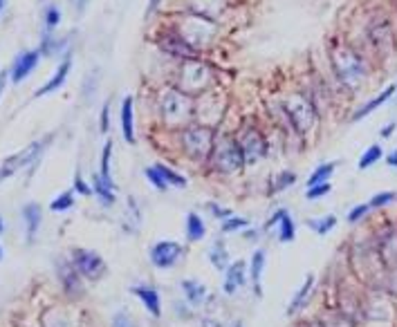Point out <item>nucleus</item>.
I'll use <instances>...</instances> for the list:
<instances>
[{
  "label": "nucleus",
  "mask_w": 397,
  "mask_h": 327,
  "mask_svg": "<svg viewBox=\"0 0 397 327\" xmlns=\"http://www.w3.org/2000/svg\"><path fill=\"white\" fill-rule=\"evenodd\" d=\"M325 61L330 67V79L339 88V92L357 94L371 81L375 63L368 56L354 48L346 36H330L325 43Z\"/></svg>",
  "instance_id": "obj_1"
},
{
  "label": "nucleus",
  "mask_w": 397,
  "mask_h": 327,
  "mask_svg": "<svg viewBox=\"0 0 397 327\" xmlns=\"http://www.w3.org/2000/svg\"><path fill=\"white\" fill-rule=\"evenodd\" d=\"M359 36L361 43H350L354 48H359L375 63V67L388 63L397 52V25L393 13L381 5L366 9Z\"/></svg>",
  "instance_id": "obj_2"
},
{
  "label": "nucleus",
  "mask_w": 397,
  "mask_h": 327,
  "mask_svg": "<svg viewBox=\"0 0 397 327\" xmlns=\"http://www.w3.org/2000/svg\"><path fill=\"white\" fill-rule=\"evenodd\" d=\"M151 108L158 117V128L164 133H175L193 121V99L171 83H164L153 92Z\"/></svg>",
  "instance_id": "obj_3"
},
{
  "label": "nucleus",
  "mask_w": 397,
  "mask_h": 327,
  "mask_svg": "<svg viewBox=\"0 0 397 327\" xmlns=\"http://www.w3.org/2000/svg\"><path fill=\"white\" fill-rule=\"evenodd\" d=\"M162 25L187 38L202 56H207L220 43V25L191 11L175 9L168 13L166 21H162Z\"/></svg>",
  "instance_id": "obj_4"
},
{
  "label": "nucleus",
  "mask_w": 397,
  "mask_h": 327,
  "mask_svg": "<svg viewBox=\"0 0 397 327\" xmlns=\"http://www.w3.org/2000/svg\"><path fill=\"white\" fill-rule=\"evenodd\" d=\"M168 83L175 85L184 94H189L191 99H195L209 90L218 88V70L211 65L205 56L202 59L184 61V63L173 65Z\"/></svg>",
  "instance_id": "obj_5"
},
{
  "label": "nucleus",
  "mask_w": 397,
  "mask_h": 327,
  "mask_svg": "<svg viewBox=\"0 0 397 327\" xmlns=\"http://www.w3.org/2000/svg\"><path fill=\"white\" fill-rule=\"evenodd\" d=\"M207 168L211 173L222 175V177H236L247 168L243 153H240V146L232 131H224V128H218L216 131L214 148H211Z\"/></svg>",
  "instance_id": "obj_6"
},
{
  "label": "nucleus",
  "mask_w": 397,
  "mask_h": 327,
  "mask_svg": "<svg viewBox=\"0 0 397 327\" xmlns=\"http://www.w3.org/2000/svg\"><path fill=\"white\" fill-rule=\"evenodd\" d=\"M175 139V146L180 148L182 157L189 160L193 164L207 166L211 148H214V139H216V131L209 126H202L197 121H191L180 131L171 133Z\"/></svg>",
  "instance_id": "obj_7"
},
{
  "label": "nucleus",
  "mask_w": 397,
  "mask_h": 327,
  "mask_svg": "<svg viewBox=\"0 0 397 327\" xmlns=\"http://www.w3.org/2000/svg\"><path fill=\"white\" fill-rule=\"evenodd\" d=\"M278 101H281L283 110H285V115H288V119L294 128V133L299 135L303 141L319 128L321 115L317 112L315 104L310 101V96L301 88L281 94Z\"/></svg>",
  "instance_id": "obj_8"
},
{
  "label": "nucleus",
  "mask_w": 397,
  "mask_h": 327,
  "mask_svg": "<svg viewBox=\"0 0 397 327\" xmlns=\"http://www.w3.org/2000/svg\"><path fill=\"white\" fill-rule=\"evenodd\" d=\"M232 133L238 141L247 168L259 166L263 160H267L269 155H272V139H269L267 131L254 117L243 119L238 123L236 131H232Z\"/></svg>",
  "instance_id": "obj_9"
},
{
  "label": "nucleus",
  "mask_w": 397,
  "mask_h": 327,
  "mask_svg": "<svg viewBox=\"0 0 397 327\" xmlns=\"http://www.w3.org/2000/svg\"><path fill=\"white\" fill-rule=\"evenodd\" d=\"M153 45L158 48L162 56H166L168 61H173V65L184 63V61H193V59H202V54L197 52L187 38H182L178 32L168 30L166 25L160 23L158 32L153 34Z\"/></svg>",
  "instance_id": "obj_10"
},
{
  "label": "nucleus",
  "mask_w": 397,
  "mask_h": 327,
  "mask_svg": "<svg viewBox=\"0 0 397 327\" xmlns=\"http://www.w3.org/2000/svg\"><path fill=\"white\" fill-rule=\"evenodd\" d=\"M227 108H229V101H227L224 92L220 88L209 90L193 99V121L218 131V128H222Z\"/></svg>",
  "instance_id": "obj_11"
},
{
  "label": "nucleus",
  "mask_w": 397,
  "mask_h": 327,
  "mask_svg": "<svg viewBox=\"0 0 397 327\" xmlns=\"http://www.w3.org/2000/svg\"><path fill=\"white\" fill-rule=\"evenodd\" d=\"M50 141H52V135H45L43 139H36L30 146H25L21 153H13L9 157H5L0 162V184L7 182L9 177H13L25 168H34L40 162V155L48 150Z\"/></svg>",
  "instance_id": "obj_12"
},
{
  "label": "nucleus",
  "mask_w": 397,
  "mask_h": 327,
  "mask_svg": "<svg viewBox=\"0 0 397 327\" xmlns=\"http://www.w3.org/2000/svg\"><path fill=\"white\" fill-rule=\"evenodd\" d=\"M70 262L75 265V269L81 274L83 280H102L108 276V265L104 260V255L94 251V249H83V247H77L70 251Z\"/></svg>",
  "instance_id": "obj_13"
},
{
  "label": "nucleus",
  "mask_w": 397,
  "mask_h": 327,
  "mask_svg": "<svg viewBox=\"0 0 397 327\" xmlns=\"http://www.w3.org/2000/svg\"><path fill=\"white\" fill-rule=\"evenodd\" d=\"M184 253H187V249L175 240H158L148 249V260L158 272H168L184 260Z\"/></svg>",
  "instance_id": "obj_14"
},
{
  "label": "nucleus",
  "mask_w": 397,
  "mask_h": 327,
  "mask_svg": "<svg viewBox=\"0 0 397 327\" xmlns=\"http://www.w3.org/2000/svg\"><path fill=\"white\" fill-rule=\"evenodd\" d=\"M56 278H59L61 289L70 298L79 301V298L86 296V285H83V278L75 269V265L70 262V258H59V260H56Z\"/></svg>",
  "instance_id": "obj_15"
},
{
  "label": "nucleus",
  "mask_w": 397,
  "mask_h": 327,
  "mask_svg": "<svg viewBox=\"0 0 397 327\" xmlns=\"http://www.w3.org/2000/svg\"><path fill=\"white\" fill-rule=\"evenodd\" d=\"M182 9L197 13V16H205L220 25L232 9V0H184Z\"/></svg>",
  "instance_id": "obj_16"
},
{
  "label": "nucleus",
  "mask_w": 397,
  "mask_h": 327,
  "mask_svg": "<svg viewBox=\"0 0 397 327\" xmlns=\"http://www.w3.org/2000/svg\"><path fill=\"white\" fill-rule=\"evenodd\" d=\"M395 94H397V83H391V85H386L384 90H381L379 94H375V96H371L368 99L366 104H361L359 108H354L352 112H350V123H359L361 119H366V117H371L375 110H379L381 106H386L388 101H393L395 99Z\"/></svg>",
  "instance_id": "obj_17"
},
{
  "label": "nucleus",
  "mask_w": 397,
  "mask_h": 327,
  "mask_svg": "<svg viewBox=\"0 0 397 327\" xmlns=\"http://www.w3.org/2000/svg\"><path fill=\"white\" fill-rule=\"evenodd\" d=\"M249 274H247V262L245 260H232V265L224 269L222 278V292L224 296H236L243 287H247Z\"/></svg>",
  "instance_id": "obj_18"
},
{
  "label": "nucleus",
  "mask_w": 397,
  "mask_h": 327,
  "mask_svg": "<svg viewBox=\"0 0 397 327\" xmlns=\"http://www.w3.org/2000/svg\"><path fill=\"white\" fill-rule=\"evenodd\" d=\"M40 50L36 48V50H25V52H21L18 56H16V61H13V65H11V70H9V79L13 81V83H21V81H25L27 77H30L34 70H36V65H38V61H40Z\"/></svg>",
  "instance_id": "obj_19"
},
{
  "label": "nucleus",
  "mask_w": 397,
  "mask_h": 327,
  "mask_svg": "<svg viewBox=\"0 0 397 327\" xmlns=\"http://www.w3.org/2000/svg\"><path fill=\"white\" fill-rule=\"evenodd\" d=\"M267 267V251L265 249H254L247 262V274H249V285L256 298H263V276Z\"/></svg>",
  "instance_id": "obj_20"
},
{
  "label": "nucleus",
  "mask_w": 397,
  "mask_h": 327,
  "mask_svg": "<svg viewBox=\"0 0 397 327\" xmlns=\"http://www.w3.org/2000/svg\"><path fill=\"white\" fill-rule=\"evenodd\" d=\"M119 123H121V137L129 146L137 144V133H135V96L129 94L121 99L119 108Z\"/></svg>",
  "instance_id": "obj_21"
},
{
  "label": "nucleus",
  "mask_w": 397,
  "mask_h": 327,
  "mask_svg": "<svg viewBox=\"0 0 397 327\" xmlns=\"http://www.w3.org/2000/svg\"><path fill=\"white\" fill-rule=\"evenodd\" d=\"M315 285H317V276H315V274H308V276L303 278V282H301V287L296 289L294 296L290 298V305H288V309H285V314H288L290 318H294L296 314H301V311L308 307L312 294H315Z\"/></svg>",
  "instance_id": "obj_22"
},
{
  "label": "nucleus",
  "mask_w": 397,
  "mask_h": 327,
  "mask_svg": "<svg viewBox=\"0 0 397 327\" xmlns=\"http://www.w3.org/2000/svg\"><path fill=\"white\" fill-rule=\"evenodd\" d=\"M180 292L184 296V301H187L193 309H200L207 305L209 301V289L202 280H197V278H184L180 282Z\"/></svg>",
  "instance_id": "obj_23"
},
{
  "label": "nucleus",
  "mask_w": 397,
  "mask_h": 327,
  "mask_svg": "<svg viewBox=\"0 0 397 327\" xmlns=\"http://www.w3.org/2000/svg\"><path fill=\"white\" fill-rule=\"evenodd\" d=\"M131 294L137 298V301L146 307V311L153 318H160L162 316V296L160 292L155 289L153 285H133Z\"/></svg>",
  "instance_id": "obj_24"
},
{
  "label": "nucleus",
  "mask_w": 397,
  "mask_h": 327,
  "mask_svg": "<svg viewBox=\"0 0 397 327\" xmlns=\"http://www.w3.org/2000/svg\"><path fill=\"white\" fill-rule=\"evenodd\" d=\"M21 216H23V224H25L27 245H34L40 224H43V209H40V204H36V202H27L21 209Z\"/></svg>",
  "instance_id": "obj_25"
},
{
  "label": "nucleus",
  "mask_w": 397,
  "mask_h": 327,
  "mask_svg": "<svg viewBox=\"0 0 397 327\" xmlns=\"http://www.w3.org/2000/svg\"><path fill=\"white\" fill-rule=\"evenodd\" d=\"M184 235H187V243L191 245L202 243L207 238V222L197 211H189L187 218H184Z\"/></svg>",
  "instance_id": "obj_26"
},
{
  "label": "nucleus",
  "mask_w": 397,
  "mask_h": 327,
  "mask_svg": "<svg viewBox=\"0 0 397 327\" xmlns=\"http://www.w3.org/2000/svg\"><path fill=\"white\" fill-rule=\"evenodd\" d=\"M70 70H72V59H70V56H65V59L59 63V67L54 70V74L48 79V83L43 85V88L36 90V96H45V94H52V92H56V90H61L63 83L67 81Z\"/></svg>",
  "instance_id": "obj_27"
},
{
  "label": "nucleus",
  "mask_w": 397,
  "mask_h": 327,
  "mask_svg": "<svg viewBox=\"0 0 397 327\" xmlns=\"http://www.w3.org/2000/svg\"><path fill=\"white\" fill-rule=\"evenodd\" d=\"M207 258L211 262V267L216 269V272H222L232 265V253L227 249V240L224 238H216L214 243H211L209 251H207Z\"/></svg>",
  "instance_id": "obj_28"
},
{
  "label": "nucleus",
  "mask_w": 397,
  "mask_h": 327,
  "mask_svg": "<svg viewBox=\"0 0 397 327\" xmlns=\"http://www.w3.org/2000/svg\"><path fill=\"white\" fill-rule=\"evenodd\" d=\"M90 187H92V195L99 200V204L110 209V206H115L117 202V193H115V187H110V184H106L102 179V175L94 173L92 175V182H90Z\"/></svg>",
  "instance_id": "obj_29"
},
{
  "label": "nucleus",
  "mask_w": 397,
  "mask_h": 327,
  "mask_svg": "<svg viewBox=\"0 0 397 327\" xmlns=\"http://www.w3.org/2000/svg\"><path fill=\"white\" fill-rule=\"evenodd\" d=\"M296 179H299V175H296L294 170H290V168H283V170H278V173H276L272 179H269V189H267V193H269V195L285 193L288 189H292V187H294Z\"/></svg>",
  "instance_id": "obj_30"
},
{
  "label": "nucleus",
  "mask_w": 397,
  "mask_h": 327,
  "mask_svg": "<svg viewBox=\"0 0 397 327\" xmlns=\"http://www.w3.org/2000/svg\"><path fill=\"white\" fill-rule=\"evenodd\" d=\"M274 231H276V240H278L281 245L294 243V240H296V222H294V218H292L290 211L283 213V218L278 220V224H276Z\"/></svg>",
  "instance_id": "obj_31"
},
{
  "label": "nucleus",
  "mask_w": 397,
  "mask_h": 327,
  "mask_svg": "<svg viewBox=\"0 0 397 327\" xmlns=\"http://www.w3.org/2000/svg\"><path fill=\"white\" fill-rule=\"evenodd\" d=\"M153 166L160 170V175H162L164 182L168 184V189H187V187H189L187 175H182L180 170H175L173 166H168V164H164V162H158V164H153Z\"/></svg>",
  "instance_id": "obj_32"
},
{
  "label": "nucleus",
  "mask_w": 397,
  "mask_h": 327,
  "mask_svg": "<svg viewBox=\"0 0 397 327\" xmlns=\"http://www.w3.org/2000/svg\"><path fill=\"white\" fill-rule=\"evenodd\" d=\"M337 224H339V220H337V216H332V213H328V216H319V218H312V220H308V229L315 233V235H328V233H332L335 229H337Z\"/></svg>",
  "instance_id": "obj_33"
},
{
  "label": "nucleus",
  "mask_w": 397,
  "mask_h": 327,
  "mask_svg": "<svg viewBox=\"0 0 397 327\" xmlns=\"http://www.w3.org/2000/svg\"><path fill=\"white\" fill-rule=\"evenodd\" d=\"M139 226H141V206L137 204L135 197H129V204H126L124 231H126V233H137Z\"/></svg>",
  "instance_id": "obj_34"
},
{
  "label": "nucleus",
  "mask_w": 397,
  "mask_h": 327,
  "mask_svg": "<svg viewBox=\"0 0 397 327\" xmlns=\"http://www.w3.org/2000/svg\"><path fill=\"white\" fill-rule=\"evenodd\" d=\"M335 170H337V162H323V164H319V166L308 175V187H317V184L330 182L332 175H335Z\"/></svg>",
  "instance_id": "obj_35"
},
{
  "label": "nucleus",
  "mask_w": 397,
  "mask_h": 327,
  "mask_svg": "<svg viewBox=\"0 0 397 327\" xmlns=\"http://www.w3.org/2000/svg\"><path fill=\"white\" fill-rule=\"evenodd\" d=\"M381 160H384V148H381L379 144H373V146H368L361 153V157L357 162V168L359 170H368V168H373L375 164H379Z\"/></svg>",
  "instance_id": "obj_36"
},
{
  "label": "nucleus",
  "mask_w": 397,
  "mask_h": 327,
  "mask_svg": "<svg viewBox=\"0 0 397 327\" xmlns=\"http://www.w3.org/2000/svg\"><path fill=\"white\" fill-rule=\"evenodd\" d=\"M75 202H77L75 189H67V191H63V193L56 195L54 200L50 202V211H54V213H65V211H70V209L75 206Z\"/></svg>",
  "instance_id": "obj_37"
},
{
  "label": "nucleus",
  "mask_w": 397,
  "mask_h": 327,
  "mask_svg": "<svg viewBox=\"0 0 397 327\" xmlns=\"http://www.w3.org/2000/svg\"><path fill=\"white\" fill-rule=\"evenodd\" d=\"M110 160H112V139H108L104 148H102V166H99V175L106 184L110 187H115V182H112V173H110Z\"/></svg>",
  "instance_id": "obj_38"
},
{
  "label": "nucleus",
  "mask_w": 397,
  "mask_h": 327,
  "mask_svg": "<svg viewBox=\"0 0 397 327\" xmlns=\"http://www.w3.org/2000/svg\"><path fill=\"white\" fill-rule=\"evenodd\" d=\"M247 226H251V222H249L247 218L232 216V218H227L224 222H220V233H222V235H229V233H240V231H245Z\"/></svg>",
  "instance_id": "obj_39"
},
{
  "label": "nucleus",
  "mask_w": 397,
  "mask_h": 327,
  "mask_svg": "<svg viewBox=\"0 0 397 327\" xmlns=\"http://www.w3.org/2000/svg\"><path fill=\"white\" fill-rule=\"evenodd\" d=\"M395 202H397L395 191H379L371 197V200H368V206H371V211H379V209H386Z\"/></svg>",
  "instance_id": "obj_40"
},
{
  "label": "nucleus",
  "mask_w": 397,
  "mask_h": 327,
  "mask_svg": "<svg viewBox=\"0 0 397 327\" xmlns=\"http://www.w3.org/2000/svg\"><path fill=\"white\" fill-rule=\"evenodd\" d=\"M59 25H61V9L56 5H48L43 9V27H45V32L52 34Z\"/></svg>",
  "instance_id": "obj_41"
},
{
  "label": "nucleus",
  "mask_w": 397,
  "mask_h": 327,
  "mask_svg": "<svg viewBox=\"0 0 397 327\" xmlns=\"http://www.w3.org/2000/svg\"><path fill=\"white\" fill-rule=\"evenodd\" d=\"M144 177L151 182V187H153L155 191H160V193H166V191H168V184L164 182V177L160 175V170L155 168V166H146V168H144Z\"/></svg>",
  "instance_id": "obj_42"
},
{
  "label": "nucleus",
  "mask_w": 397,
  "mask_h": 327,
  "mask_svg": "<svg viewBox=\"0 0 397 327\" xmlns=\"http://www.w3.org/2000/svg\"><path fill=\"white\" fill-rule=\"evenodd\" d=\"M110 327H139V325H137V321L133 318L131 311L117 309L115 314H112V318H110Z\"/></svg>",
  "instance_id": "obj_43"
},
{
  "label": "nucleus",
  "mask_w": 397,
  "mask_h": 327,
  "mask_svg": "<svg viewBox=\"0 0 397 327\" xmlns=\"http://www.w3.org/2000/svg\"><path fill=\"white\" fill-rule=\"evenodd\" d=\"M332 191V184L330 182H325V184H317V187H308L305 189V200L308 202H317L321 200V197H325Z\"/></svg>",
  "instance_id": "obj_44"
},
{
  "label": "nucleus",
  "mask_w": 397,
  "mask_h": 327,
  "mask_svg": "<svg viewBox=\"0 0 397 327\" xmlns=\"http://www.w3.org/2000/svg\"><path fill=\"white\" fill-rule=\"evenodd\" d=\"M368 213H371V206H368V202H364V204H354V206L348 211L346 220H348V224H359V222H364V220L368 218Z\"/></svg>",
  "instance_id": "obj_45"
},
{
  "label": "nucleus",
  "mask_w": 397,
  "mask_h": 327,
  "mask_svg": "<svg viewBox=\"0 0 397 327\" xmlns=\"http://www.w3.org/2000/svg\"><path fill=\"white\" fill-rule=\"evenodd\" d=\"M207 211H209V216L214 218L216 222H224L227 218L234 216V211L229 206H222L218 202H207Z\"/></svg>",
  "instance_id": "obj_46"
},
{
  "label": "nucleus",
  "mask_w": 397,
  "mask_h": 327,
  "mask_svg": "<svg viewBox=\"0 0 397 327\" xmlns=\"http://www.w3.org/2000/svg\"><path fill=\"white\" fill-rule=\"evenodd\" d=\"M173 314L180 321H193L195 318V309L187 301H173Z\"/></svg>",
  "instance_id": "obj_47"
},
{
  "label": "nucleus",
  "mask_w": 397,
  "mask_h": 327,
  "mask_svg": "<svg viewBox=\"0 0 397 327\" xmlns=\"http://www.w3.org/2000/svg\"><path fill=\"white\" fill-rule=\"evenodd\" d=\"M72 189L77 195H92V187L90 184L83 179V173H81V168H77V173H75V182H72Z\"/></svg>",
  "instance_id": "obj_48"
},
{
  "label": "nucleus",
  "mask_w": 397,
  "mask_h": 327,
  "mask_svg": "<svg viewBox=\"0 0 397 327\" xmlns=\"http://www.w3.org/2000/svg\"><path fill=\"white\" fill-rule=\"evenodd\" d=\"M240 235H243L245 243H259L263 235V229H259V226H247L245 231H240Z\"/></svg>",
  "instance_id": "obj_49"
},
{
  "label": "nucleus",
  "mask_w": 397,
  "mask_h": 327,
  "mask_svg": "<svg viewBox=\"0 0 397 327\" xmlns=\"http://www.w3.org/2000/svg\"><path fill=\"white\" fill-rule=\"evenodd\" d=\"M99 126H102V133H108V128H110V101H106L104 108H102V117H99Z\"/></svg>",
  "instance_id": "obj_50"
},
{
  "label": "nucleus",
  "mask_w": 397,
  "mask_h": 327,
  "mask_svg": "<svg viewBox=\"0 0 397 327\" xmlns=\"http://www.w3.org/2000/svg\"><path fill=\"white\" fill-rule=\"evenodd\" d=\"M395 131H397V121H388V123L379 131V137H381V139H391V137L395 135Z\"/></svg>",
  "instance_id": "obj_51"
},
{
  "label": "nucleus",
  "mask_w": 397,
  "mask_h": 327,
  "mask_svg": "<svg viewBox=\"0 0 397 327\" xmlns=\"http://www.w3.org/2000/svg\"><path fill=\"white\" fill-rule=\"evenodd\" d=\"M162 3L164 0H148V7H146V18H153L155 13L162 9Z\"/></svg>",
  "instance_id": "obj_52"
},
{
  "label": "nucleus",
  "mask_w": 397,
  "mask_h": 327,
  "mask_svg": "<svg viewBox=\"0 0 397 327\" xmlns=\"http://www.w3.org/2000/svg\"><path fill=\"white\" fill-rule=\"evenodd\" d=\"M200 327H224V323L214 318V316H202L200 318Z\"/></svg>",
  "instance_id": "obj_53"
},
{
  "label": "nucleus",
  "mask_w": 397,
  "mask_h": 327,
  "mask_svg": "<svg viewBox=\"0 0 397 327\" xmlns=\"http://www.w3.org/2000/svg\"><path fill=\"white\" fill-rule=\"evenodd\" d=\"M70 5H72V9H75L77 13H83V11L88 9L90 0H70Z\"/></svg>",
  "instance_id": "obj_54"
},
{
  "label": "nucleus",
  "mask_w": 397,
  "mask_h": 327,
  "mask_svg": "<svg viewBox=\"0 0 397 327\" xmlns=\"http://www.w3.org/2000/svg\"><path fill=\"white\" fill-rule=\"evenodd\" d=\"M384 162L388 168H397V148H393L388 155H384Z\"/></svg>",
  "instance_id": "obj_55"
},
{
  "label": "nucleus",
  "mask_w": 397,
  "mask_h": 327,
  "mask_svg": "<svg viewBox=\"0 0 397 327\" xmlns=\"http://www.w3.org/2000/svg\"><path fill=\"white\" fill-rule=\"evenodd\" d=\"M7 74H9V72H3V77H0V96H3V90H5V83H7Z\"/></svg>",
  "instance_id": "obj_56"
},
{
  "label": "nucleus",
  "mask_w": 397,
  "mask_h": 327,
  "mask_svg": "<svg viewBox=\"0 0 397 327\" xmlns=\"http://www.w3.org/2000/svg\"><path fill=\"white\" fill-rule=\"evenodd\" d=\"M232 327H245V323L238 318V321H234V323H232Z\"/></svg>",
  "instance_id": "obj_57"
},
{
  "label": "nucleus",
  "mask_w": 397,
  "mask_h": 327,
  "mask_svg": "<svg viewBox=\"0 0 397 327\" xmlns=\"http://www.w3.org/2000/svg\"><path fill=\"white\" fill-rule=\"evenodd\" d=\"M5 231V222H3V218H0V233Z\"/></svg>",
  "instance_id": "obj_58"
},
{
  "label": "nucleus",
  "mask_w": 397,
  "mask_h": 327,
  "mask_svg": "<svg viewBox=\"0 0 397 327\" xmlns=\"http://www.w3.org/2000/svg\"><path fill=\"white\" fill-rule=\"evenodd\" d=\"M5 7V0H0V9H3Z\"/></svg>",
  "instance_id": "obj_59"
},
{
  "label": "nucleus",
  "mask_w": 397,
  "mask_h": 327,
  "mask_svg": "<svg viewBox=\"0 0 397 327\" xmlns=\"http://www.w3.org/2000/svg\"><path fill=\"white\" fill-rule=\"evenodd\" d=\"M0 260H3V247H0Z\"/></svg>",
  "instance_id": "obj_60"
},
{
  "label": "nucleus",
  "mask_w": 397,
  "mask_h": 327,
  "mask_svg": "<svg viewBox=\"0 0 397 327\" xmlns=\"http://www.w3.org/2000/svg\"><path fill=\"white\" fill-rule=\"evenodd\" d=\"M0 11H3V9H0Z\"/></svg>",
  "instance_id": "obj_61"
}]
</instances>
